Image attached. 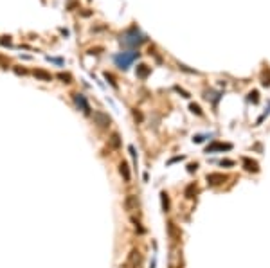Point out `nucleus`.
I'll return each instance as SVG.
<instances>
[{"mask_svg": "<svg viewBox=\"0 0 270 268\" xmlns=\"http://www.w3.org/2000/svg\"><path fill=\"white\" fill-rule=\"evenodd\" d=\"M146 38L142 36V32L139 31L137 27H130L128 31L123 32V36H121V43H124L128 47H139L141 43H144Z\"/></svg>", "mask_w": 270, "mask_h": 268, "instance_id": "obj_1", "label": "nucleus"}, {"mask_svg": "<svg viewBox=\"0 0 270 268\" xmlns=\"http://www.w3.org/2000/svg\"><path fill=\"white\" fill-rule=\"evenodd\" d=\"M137 58H139V52H133V51H132V52H119V54H115V56H114V61H115V65H117L119 69H124V70H126V69H128Z\"/></svg>", "mask_w": 270, "mask_h": 268, "instance_id": "obj_2", "label": "nucleus"}, {"mask_svg": "<svg viewBox=\"0 0 270 268\" xmlns=\"http://www.w3.org/2000/svg\"><path fill=\"white\" fill-rule=\"evenodd\" d=\"M94 121H95V124L99 128H106V126H110V123H112L110 115L104 114V112H94Z\"/></svg>", "mask_w": 270, "mask_h": 268, "instance_id": "obj_3", "label": "nucleus"}, {"mask_svg": "<svg viewBox=\"0 0 270 268\" xmlns=\"http://www.w3.org/2000/svg\"><path fill=\"white\" fill-rule=\"evenodd\" d=\"M205 180H207L209 186L216 187V186H220V184H223L227 178H225V175H221V173H209V175L205 176Z\"/></svg>", "mask_w": 270, "mask_h": 268, "instance_id": "obj_4", "label": "nucleus"}, {"mask_svg": "<svg viewBox=\"0 0 270 268\" xmlns=\"http://www.w3.org/2000/svg\"><path fill=\"white\" fill-rule=\"evenodd\" d=\"M74 103L78 104V108H81L85 114H90V106H88L83 94H74Z\"/></svg>", "mask_w": 270, "mask_h": 268, "instance_id": "obj_5", "label": "nucleus"}, {"mask_svg": "<svg viewBox=\"0 0 270 268\" xmlns=\"http://www.w3.org/2000/svg\"><path fill=\"white\" fill-rule=\"evenodd\" d=\"M229 149H232V146L230 144H221V142H214V144H211L205 148V153H214V151H229Z\"/></svg>", "mask_w": 270, "mask_h": 268, "instance_id": "obj_6", "label": "nucleus"}, {"mask_svg": "<svg viewBox=\"0 0 270 268\" xmlns=\"http://www.w3.org/2000/svg\"><path fill=\"white\" fill-rule=\"evenodd\" d=\"M124 207H126V211H135V209L139 207V200H137V196H133V195L126 196Z\"/></svg>", "mask_w": 270, "mask_h": 268, "instance_id": "obj_7", "label": "nucleus"}, {"mask_svg": "<svg viewBox=\"0 0 270 268\" xmlns=\"http://www.w3.org/2000/svg\"><path fill=\"white\" fill-rule=\"evenodd\" d=\"M167 234L173 241H178L180 239V228L175 225V223H167Z\"/></svg>", "mask_w": 270, "mask_h": 268, "instance_id": "obj_8", "label": "nucleus"}, {"mask_svg": "<svg viewBox=\"0 0 270 268\" xmlns=\"http://www.w3.org/2000/svg\"><path fill=\"white\" fill-rule=\"evenodd\" d=\"M243 165H245V169L247 171H252V173H258L259 171V165L256 160H250V158H243Z\"/></svg>", "mask_w": 270, "mask_h": 268, "instance_id": "obj_9", "label": "nucleus"}, {"mask_svg": "<svg viewBox=\"0 0 270 268\" xmlns=\"http://www.w3.org/2000/svg\"><path fill=\"white\" fill-rule=\"evenodd\" d=\"M148 74H150V67H148V65H139V67H137V76H139V77L144 79V77H148Z\"/></svg>", "mask_w": 270, "mask_h": 268, "instance_id": "obj_10", "label": "nucleus"}, {"mask_svg": "<svg viewBox=\"0 0 270 268\" xmlns=\"http://www.w3.org/2000/svg\"><path fill=\"white\" fill-rule=\"evenodd\" d=\"M34 76L38 79H42V81H51L52 79V76L49 72H45V70H34Z\"/></svg>", "mask_w": 270, "mask_h": 268, "instance_id": "obj_11", "label": "nucleus"}, {"mask_svg": "<svg viewBox=\"0 0 270 268\" xmlns=\"http://www.w3.org/2000/svg\"><path fill=\"white\" fill-rule=\"evenodd\" d=\"M160 198H162V211H164V212H167V211H169V196H167L166 191H162V193H160Z\"/></svg>", "mask_w": 270, "mask_h": 268, "instance_id": "obj_12", "label": "nucleus"}, {"mask_svg": "<svg viewBox=\"0 0 270 268\" xmlns=\"http://www.w3.org/2000/svg\"><path fill=\"white\" fill-rule=\"evenodd\" d=\"M119 171H121V175L124 176V180L128 182V180H130V169H128V164H126V162H121V165H119Z\"/></svg>", "mask_w": 270, "mask_h": 268, "instance_id": "obj_13", "label": "nucleus"}, {"mask_svg": "<svg viewBox=\"0 0 270 268\" xmlns=\"http://www.w3.org/2000/svg\"><path fill=\"white\" fill-rule=\"evenodd\" d=\"M186 198H193V196L196 195V184H189V186L186 187Z\"/></svg>", "mask_w": 270, "mask_h": 268, "instance_id": "obj_14", "label": "nucleus"}, {"mask_svg": "<svg viewBox=\"0 0 270 268\" xmlns=\"http://www.w3.org/2000/svg\"><path fill=\"white\" fill-rule=\"evenodd\" d=\"M110 146H112V148H115V149L121 146V139H119V135H117V133H114L112 137H110Z\"/></svg>", "mask_w": 270, "mask_h": 268, "instance_id": "obj_15", "label": "nucleus"}, {"mask_svg": "<svg viewBox=\"0 0 270 268\" xmlns=\"http://www.w3.org/2000/svg\"><path fill=\"white\" fill-rule=\"evenodd\" d=\"M189 110H191L193 114H196V115H202V114H204V112H202V108H200L196 103H191V104H189Z\"/></svg>", "mask_w": 270, "mask_h": 268, "instance_id": "obj_16", "label": "nucleus"}, {"mask_svg": "<svg viewBox=\"0 0 270 268\" xmlns=\"http://www.w3.org/2000/svg\"><path fill=\"white\" fill-rule=\"evenodd\" d=\"M249 101H252L254 104L259 101V94H258V90H252V92L249 94Z\"/></svg>", "mask_w": 270, "mask_h": 268, "instance_id": "obj_17", "label": "nucleus"}, {"mask_svg": "<svg viewBox=\"0 0 270 268\" xmlns=\"http://www.w3.org/2000/svg\"><path fill=\"white\" fill-rule=\"evenodd\" d=\"M58 77H60L63 83H70V79H72V77H70V74H63V72L58 74Z\"/></svg>", "mask_w": 270, "mask_h": 268, "instance_id": "obj_18", "label": "nucleus"}, {"mask_svg": "<svg viewBox=\"0 0 270 268\" xmlns=\"http://www.w3.org/2000/svg\"><path fill=\"white\" fill-rule=\"evenodd\" d=\"M104 79H106V81H110V85H112V86H117V83L114 81V76H112V74L106 72V74H104Z\"/></svg>", "mask_w": 270, "mask_h": 268, "instance_id": "obj_19", "label": "nucleus"}, {"mask_svg": "<svg viewBox=\"0 0 270 268\" xmlns=\"http://www.w3.org/2000/svg\"><path fill=\"white\" fill-rule=\"evenodd\" d=\"M175 90H177V92L180 94V95H182V97H189V94H187L186 90H182V88H180V86H175Z\"/></svg>", "mask_w": 270, "mask_h": 268, "instance_id": "obj_20", "label": "nucleus"}, {"mask_svg": "<svg viewBox=\"0 0 270 268\" xmlns=\"http://www.w3.org/2000/svg\"><path fill=\"white\" fill-rule=\"evenodd\" d=\"M261 83H263L265 86H270V70H268V77H267V76H263V81H261Z\"/></svg>", "mask_w": 270, "mask_h": 268, "instance_id": "obj_21", "label": "nucleus"}, {"mask_svg": "<svg viewBox=\"0 0 270 268\" xmlns=\"http://www.w3.org/2000/svg\"><path fill=\"white\" fill-rule=\"evenodd\" d=\"M196 167H198L196 162H195V164H189V165H187V171H189V173H193V171H196Z\"/></svg>", "mask_w": 270, "mask_h": 268, "instance_id": "obj_22", "label": "nucleus"}, {"mask_svg": "<svg viewBox=\"0 0 270 268\" xmlns=\"http://www.w3.org/2000/svg\"><path fill=\"white\" fill-rule=\"evenodd\" d=\"M220 164H221V165H227V167H229V165H234V160H227V158H225V160H221Z\"/></svg>", "mask_w": 270, "mask_h": 268, "instance_id": "obj_23", "label": "nucleus"}, {"mask_svg": "<svg viewBox=\"0 0 270 268\" xmlns=\"http://www.w3.org/2000/svg\"><path fill=\"white\" fill-rule=\"evenodd\" d=\"M178 160H184V157H175V158H171V160H169V164H173V162H178Z\"/></svg>", "mask_w": 270, "mask_h": 268, "instance_id": "obj_24", "label": "nucleus"}, {"mask_svg": "<svg viewBox=\"0 0 270 268\" xmlns=\"http://www.w3.org/2000/svg\"><path fill=\"white\" fill-rule=\"evenodd\" d=\"M133 115H135V119H139V121H142V115L139 114V112H137V110H135V112H133Z\"/></svg>", "mask_w": 270, "mask_h": 268, "instance_id": "obj_25", "label": "nucleus"}]
</instances>
